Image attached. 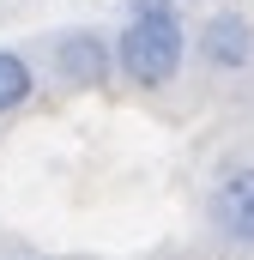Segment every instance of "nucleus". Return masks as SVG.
I'll list each match as a JSON object with an SVG mask.
<instances>
[{
  "label": "nucleus",
  "mask_w": 254,
  "mask_h": 260,
  "mask_svg": "<svg viewBox=\"0 0 254 260\" xmlns=\"http://www.w3.org/2000/svg\"><path fill=\"white\" fill-rule=\"evenodd\" d=\"M200 55L212 67H224V73L248 67L254 61V24L242 12H212V18L200 24Z\"/></svg>",
  "instance_id": "f03ea898"
},
{
  "label": "nucleus",
  "mask_w": 254,
  "mask_h": 260,
  "mask_svg": "<svg viewBox=\"0 0 254 260\" xmlns=\"http://www.w3.org/2000/svg\"><path fill=\"white\" fill-rule=\"evenodd\" d=\"M182 49H188V37H182L176 6L170 0H139L133 18H127V30L115 37V67H121L133 85L164 91L182 73Z\"/></svg>",
  "instance_id": "f257e3e1"
},
{
  "label": "nucleus",
  "mask_w": 254,
  "mask_h": 260,
  "mask_svg": "<svg viewBox=\"0 0 254 260\" xmlns=\"http://www.w3.org/2000/svg\"><path fill=\"white\" fill-rule=\"evenodd\" d=\"M37 91V73H30V61L18 55V49H0V115H12L24 97Z\"/></svg>",
  "instance_id": "39448f33"
},
{
  "label": "nucleus",
  "mask_w": 254,
  "mask_h": 260,
  "mask_svg": "<svg viewBox=\"0 0 254 260\" xmlns=\"http://www.w3.org/2000/svg\"><path fill=\"white\" fill-rule=\"evenodd\" d=\"M212 212H218V230H224L230 242L254 248V170H236V176L218 188Z\"/></svg>",
  "instance_id": "7ed1b4c3"
},
{
  "label": "nucleus",
  "mask_w": 254,
  "mask_h": 260,
  "mask_svg": "<svg viewBox=\"0 0 254 260\" xmlns=\"http://www.w3.org/2000/svg\"><path fill=\"white\" fill-rule=\"evenodd\" d=\"M55 61H61V73L73 79V85H103V73H109V61H115V49H103L97 30H73V37H61Z\"/></svg>",
  "instance_id": "20e7f679"
}]
</instances>
